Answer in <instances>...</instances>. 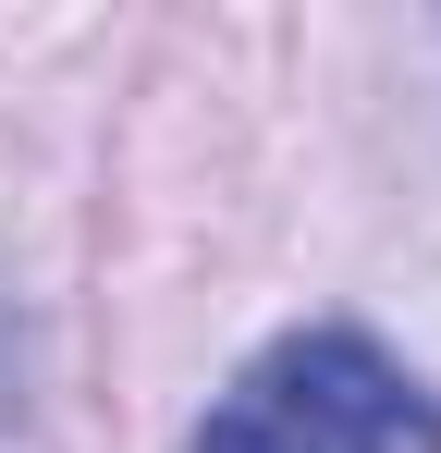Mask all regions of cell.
Wrapping results in <instances>:
<instances>
[{
	"instance_id": "1",
	"label": "cell",
	"mask_w": 441,
	"mask_h": 453,
	"mask_svg": "<svg viewBox=\"0 0 441 453\" xmlns=\"http://www.w3.org/2000/svg\"><path fill=\"white\" fill-rule=\"evenodd\" d=\"M197 453H441V404L368 331H294L209 404Z\"/></svg>"
},
{
	"instance_id": "2",
	"label": "cell",
	"mask_w": 441,
	"mask_h": 453,
	"mask_svg": "<svg viewBox=\"0 0 441 453\" xmlns=\"http://www.w3.org/2000/svg\"><path fill=\"white\" fill-rule=\"evenodd\" d=\"M0 404H12V319H0Z\"/></svg>"
}]
</instances>
